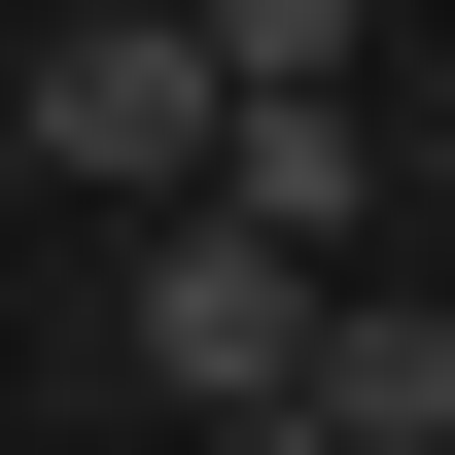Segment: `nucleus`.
<instances>
[{
	"label": "nucleus",
	"instance_id": "nucleus-1",
	"mask_svg": "<svg viewBox=\"0 0 455 455\" xmlns=\"http://www.w3.org/2000/svg\"><path fill=\"white\" fill-rule=\"evenodd\" d=\"M0 140H36L70 211H211V140H245V70H211V0H70V36L0 70Z\"/></svg>",
	"mask_w": 455,
	"mask_h": 455
},
{
	"label": "nucleus",
	"instance_id": "nucleus-2",
	"mask_svg": "<svg viewBox=\"0 0 455 455\" xmlns=\"http://www.w3.org/2000/svg\"><path fill=\"white\" fill-rule=\"evenodd\" d=\"M281 350H315V245H245V211H140V386H175V420H281Z\"/></svg>",
	"mask_w": 455,
	"mask_h": 455
},
{
	"label": "nucleus",
	"instance_id": "nucleus-3",
	"mask_svg": "<svg viewBox=\"0 0 455 455\" xmlns=\"http://www.w3.org/2000/svg\"><path fill=\"white\" fill-rule=\"evenodd\" d=\"M211 211L350 281V211H386V140H350V70H245V140H211Z\"/></svg>",
	"mask_w": 455,
	"mask_h": 455
},
{
	"label": "nucleus",
	"instance_id": "nucleus-4",
	"mask_svg": "<svg viewBox=\"0 0 455 455\" xmlns=\"http://www.w3.org/2000/svg\"><path fill=\"white\" fill-rule=\"evenodd\" d=\"M211 70H350V0H211Z\"/></svg>",
	"mask_w": 455,
	"mask_h": 455
},
{
	"label": "nucleus",
	"instance_id": "nucleus-5",
	"mask_svg": "<svg viewBox=\"0 0 455 455\" xmlns=\"http://www.w3.org/2000/svg\"><path fill=\"white\" fill-rule=\"evenodd\" d=\"M420 281H455V211H420Z\"/></svg>",
	"mask_w": 455,
	"mask_h": 455
}]
</instances>
